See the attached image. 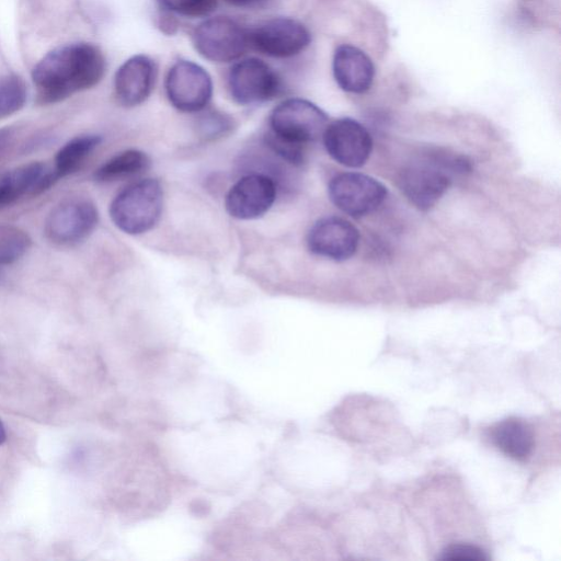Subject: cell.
I'll return each mask as SVG.
<instances>
[{
    "label": "cell",
    "mask_w": 561,
    "mask_h": 561,
    "mask_svg": "<svg viewBox=\"0 0 561 561\" xmlns=\"http://www.w3.org/2000/svg\"><path fill=\"white\" fill-rule=\"evenodd\" d=\"M105 72L99 47L76 43L56 48L34 67L32 79L43 104L62 101L98 84Z\"/></svg>",
    "instance_id": "cell-1"
},
{
    "label": "cell",
    "mask_w": 561,
    "mask_h": 561,
    "mask_svg": "<svg viewBox=\"0 0 561 561\" xmlns=\"http://www.w3.org/2000/svg\"><path fill=\"white\" fill-rule=\"evenodd\" d=\"M470 171V161L460 154L430 149L409 161L400 171L399 185L419 209L432 208L445 194L454 178Z\"/></svg>",
    "instance_id": "cell-2"
},
{
    "label": "cell",
    "mask_w": 561,
    "mask_h": 561,
    "mask_svg": "<svg viewBox=\"0 0 561 561\" xmlns=\"http://www.w3.org/2000/svg\"><path fill=\"white\" fill-rule=\"evenodd\" d=\"M163 188L156 179H142L122 190L110 205L113 224L127 234H141L159 221Z\"/></svg>",
    "instance_id": "cell-3"
},
{
    "label": "cell",
    "mask_w": 561,
    "mask_h": 561,
    "mask_svg": "<svg viewBox=\"0 0 561 561\" xmlns=\"http://www.w3.org/2000/svg\"><path fill=\"white\" fill-rule=\"evenodd\" d=\"M327 125L328 115L304 99L286 100L270 115V133L273 136L302 147L322 137Z\"/></svg>",
    "instance_id": "cell-4"
},
{
    "label": "cell",
    "mask_w": 561,
    "mask_h": 561,
    "mask_svg": "<svg viewBox=\"0 0 561 561\" xmlns=\"http://www.w3.org/2000/svg\"><path fill=\"white\" fill-rule=\"evenodd\" d=\"M193 44L204 58L229 62L247 51L250 47V35L237 21L217 16L204 21L195 28Z\"/></svg>",
    "instance_id": "cell-5"
},
{
    "label": "cell",
    "mask_w": 561,
    "mask_h": 561,
    "mask_svg": "<svg viewBox=\"0 0 561 561\" xmlns=\"http://www.w3.org/2000/svg\"><path fill=\"white\" fill-rule=\"evenodd\" d=\"M331 202L352 217H362L376 210L387 197V188L378 180L357 172L333 176L328 185Z\"/></svg>",
    "instance_id": "cell-6"
},
{
    "label": "cell",
    "mask_w": 561,
    "mask_h": 561,
    "mask_svg": "<svg viewBox=\"0 0 561 561\" xmlns=\"http://www.w3.org/2000/svg\"><path fill=\"white\" fill-rule=\"evenodd\" d=\"M170 103L184 113L203 111L213 95V83L206 70L197 64L180 60L172 66L165 79Z\"/></svg>",
    "instance_id": "cell-7"
},
{
    "label": "cell",
    "mask_w": 561,
    "mask_h": 561,
    "mask_svg": "<svg viewBox=\"0 0 561 561\" xmlns=\"http://www.w3.org/2000/svg\"><path fill=\"white\" fill-rule=\"evenodd\" d=\"M98 221V209L90 199L71 198L50 210L45 221V233L58 244L77 243L92 233Z\"/></svg>",
    "instance_id": "cell-8"
},
{
    "label": "cell",
    "mask_w": 561,
    "mask_h": 561,
    "mask_svg": "<svg viewBox=\"0 0 561 561\" xmlns=\"http://www.w3.org/2000/svg\"><path fill=\"white\" fill-rule=\"evenodd\" d=\"M232 99L242 105L259 104L274 99L282 84L275 71L257 58L237 62L228 78Z\"/></svg>",
    "instance_id": "cell-9"
},
{
    "label": "cell",
    "mask_w": 561,
    "mask_h": 561,
    "mask_svg": "<svg viewBox=\"0 0 561 561\" xmlns=\"http://www.w3.org/2000/svg\"><path fill=\"white\" fill-rule=\"evenodd\" d=\"M277 186L273 178L264 173H250L239 179L225 198L227 213L240 220L262 217L273 206Z\"/></svg>",
    "instance_id": "cell-10"
},
{
    "label": "cell",
    "mask_w": 561,
    "mask_h": 561,
    "mask_svg": "<svg viewBox=\"0 0 561 561\" xmlns=\"http://www.w3.org/2000/svg\"><path fill=\"white\" fill-rule=\"evenodd\" d=\"M250 46L260 53L287 58L302 51L310 43V33L297 20L275 18L263 22L251 32Z\"/></svg>",
    "instance_id": "cell-11"
},
{
    "label": "cell",
    "mask_w": 561,
    "mask_h": 561,
    "mask_svg": "<svg viewBox=\"0 0 561 561\" xmlns=\"http://www.w3.org/2000/svg\"><path fill=\"white\" fill-rule=\"evenodd\" d=\"M322 140L330 157L348 168L364 165L373 150V140L368 130L360 123L348 117L327 125Z\"/></svg>",
    "instance_id": "cell-12"
},
{
    "label": "cell",
    "mask_w": 561,
    "mask_h": 561,
    "mask_svg": "<svg viewBox=\"0 0 561 561\" xmlns=\"http://www.w3.org/2000/svg\"><path fill=\"white\" fill-rule=\"evenodd\" d=\"M359 232L348 220L329 216L317 220L307 234V245L316 255L345 261L354 255Z\"/></svg>",
    "instance_id": "cell-13"
},
{
    "label": "cell",
    "mask_w": 561,
    "mask_h": 561,
    "mask_svg": "<svg viewBox=\"0 0 561 561\" xmlns=\"http://www.w3.org/2000/svg\"><path fill=\"white\" fill-rule=\"evenodd\" d=\"M156 75V65L148 56L137 55L126 60L115 75L117 101L127 107L141 104L152 91Z\"/></svg>",
    "instance_id": "cell-14"
},
{
    "label": "cell",
    "mask_w": 561,
    "mask_h": 561,
    "mask_svg": "<svg viewBox=\"0 0 561 561\" xmlns=\"http://www.w3.org/2000/svg\"><path fill=\"white\" fill-rule=\"evenodd\" d=\"M58 176L42 162H30L0 175V210L25 195H37L49 188Z\"/></svg>",
    "instance_id": "cell-15"
},
{
    "label": "cell",
    "mask_w": 561,
    "mask_h": 561,
    "mask_svg": "<svg viewBox=\"0 0 561 561\" xmlns=\"http://www.w3.org/2000/svg\"><path fill=\"white\" fill-rule=\"evenodd\" d=\"M332 71L339 87L351 93L366 92L375 77L371 59L352 45H341L335 49Z\"/></svg>",
    "instance_id": "cell-16"
},
{
    "label": "cell",
    "mask_w": 561,
    "mask_h": 561,
    "mask_svg": "<svg viewBox=\"0 0 561 561\" xmlns=\"http://www.w3.org/2000/svg\"><path fill=\"white\" fill-rule=\"evenodd\" d=\"M491 439L500 450L516 460H525L535 446L533 428L517 417L496 423L491 428Z\"/></svg>",
    "instance_id": "cell-17"
},
{
    "label": "cell",
    "mask_w": 561,
    "mask_h": 561,
    "mask_svg": "<svg viewBox=\"0 0 561 561\" xmlns=\"http://www.w3.org/2000/svg\"><path fill=\"white\" fill-rule=\"evenodd\" d=\"M150 167L146 152L138 149L124 150L105 161L94 172L98 182L108 183L144 173Z\"/></svg>",
    "instance_id": "cell-18"
},
{
    "label": "cell",
    "mask_w": 561,
    "mask_h": 561,
    "mask_svg": "<svg viewBox=\"0 0 561 561\" xmlns=\"http://www.w3.org/2000/svg\"><path fill=\"white\" fill-rule=\"evenodd\" d=\"M101 141L99 135H82L66 142L55 157L54 171L58 179L76 171Z\"/></svg>",
    "instance_id": "cell-19"
},
{
    "label": "cell",
    "mask_w": 561,
    "mask_h": 561,
    "mask_svg": "<svg viewBox=\"0 0 561 561\" xmlns=\"http://www.w3.org/2000/svg\"><path fill=\"white\" fill-rule=\"evenodd\" d=\"M30 236L13 225H0V266L20 260L31 248Z\"/></svg>",
    "instance_id": "cell-20"
},
{
    "label": "cell",
    "mask_w": 561,
    "mask_h": 561,
    "mask_svg": "<svg viewBox=\"0 0 561 561\" xmlns=\"http://www.w3.org/2000/svg\"><path fill=\"white\" fill-rule=\"evenodd\" d=\"M26 101V87L16 75L0 77V121L20 111Z\"/></svg>",
    "instance_id": "cell-21"
},
{
    "label": "cell",
    "mask_w": 561,
    "mask_h": 561,
    "mask_svg": "<svg viewBox=\"0 0 561 561\" xmlns=\"http://www.w3.org/2000/svg\"><path fill=\"white\" fill-rule=\"evenodd\" d=\"M233 119L219 111H207L197 119L199 135L206 139H216L230 133Z\"/></svg>",
    "instance_id": "cell-22"
},
{
    "label": "cell",
    "mask_w": 561,
    "mask_h": 561,
    "mask_svg": "<svg viewBox=\"0 0 561 561\" xmlns=\"http://www.w3.org/2000/svg\"><path fill=\"white\" fill-rule=\"evenodd\" d=\"M160 3L171 12L180 15L197 18L211 13L216 5V0H159Z\"/></svg>",
    "instance_id": "cell-23"
},
{
    "label": "cell",
    "mask_w": 561,
    "mask_h": 561,
    "mask_svg": "<svg viewBox=\"0 0 561 561\" xmlns=\"http://www.w3.org/2000/svg\"><path fill=\"white\" fill-rule=\"evenodd\" d=\"M442 560H486L485 552L477 546L456 543L447 547L439 557Z\"/></svg>",
    "instance_id": "cell-24"
},
{
    "label": "cell",
    "mask_w": 561,
    "mask_h": 561,
    "mask_svg": "<svg viewBox=\"0 0 561 561\" xmlns=\"http://www.w3.org/2000/svg\"><path fill=\"white\" fill-rule=\"evenodd\" d=\"M226 2L236 5V7H254L257 5L265 0H225Z\"/></svg>",
    "instance_id": "cell-25"
},
{
    "label": "cell",
    "mask_w": 561,
    "mask_h": 561,
    "mask_svg": "<svg viewBox=\"0 0 561 561\" xmlns=\"http://www.w3.org/2000/svg\"><path fill=\"white\" fill-rule=\"evenodd\" d=\"M5 430H4V426L0 420V445L5 440Z\"/></svg>",
    "instance_id": "cell-26"
}]
</instances>
